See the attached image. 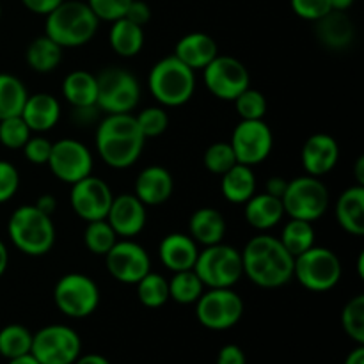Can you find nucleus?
Here are the masks:
<instances>
[{"instance_id":"f3484780","label":"nucleus","mask_w":364,"mask_h":364,"mask_svg":"<svg viewBox=\"0 0 364 364\" xmlns=\"http://www.w3.org/2000/svg\"><path fill=\"white\" fill-rule=\"evenodd\" d=\"M112 199L114 194L109 183L92 174L71 185V208H73L75 215H78L85 223L105 219L110 205H112Z\"/></svg>"},{"instance_id":"20e7f679","label":"nucleus","mask_w":364,"mask_h":364,"mask_svg":"<svg viewBox=\"0 0 364 364\" xmlns=\"http://www.w3.org/2000/svg\"><path fill=\"white\" fill-rule=\"evenodd\" d=\"M7 233L14 247L32 258L48 255L57 237L52 217L34 205H23L11 213Z\"/></svg>"},{"instance_id":"c85d7f7f","label":"nucleus","mask_w":364,"mask_h":364,"mask_svg":"<svg viewBox=\"0 0 364 364\" xmlns=\"http://www.w3.org/2000/svg\"><path fill=\"white\" fill-rule=\"evenodd\" d=\"M220 191L224 198L233 205L247 203L256 194V174L252 167L235 164L230 171L223 174Z\"/></svg>"},{"instance_id":"c03bdc74","label":"nucleus","mask_w":364,"mask_h":364,"mask_svg":"<svg viewBox=\"0 0 364 364\" xmlns=\"http://www.w3.org/2000/svg\"><path fill=\"white\" fill-rule=\"evenodd\" d=\"M291 9L299 18L308 21H316L333 11L331 0H290Z\"/></svg>"},{"instance_id":"a211bd4d","label":"nucleus","mask_w":364,"mask_h":364,"mask_svg":"<svg viewBox=\"0 0 364 364\" xmlns=\"http://www.w3.org/2000/svg\"><path fill=\"white\" fill-rule=\"evenodd\" d=\"M107 223L110 224L117 237L134 238L144 230L148 213L146 205L135 194L114 196L112 205L107 213Z\"/></svg>"},{"instance_id":"864d4df0","label":"nucleus","mask_w":364,"mask_h":364,"mask_svg":"<svg viewBox=\"0 0 364 364\" xmlns=\"http://www.w3.org/2000/svg\"><path fill=\"white\" fill-rule=\"evenodd\" d=\"M73 364H110V361L100 354H87V355H80V358H78Z\"/></svg>"},{"instance_id":"f704fd0d","label":"nucleus","mask_w":364,"mask_h":364,"mask_svg":"<svg viewBox=\"0 0 364 364\" xmlns=\"http://www.w3.org/2000/svg\"><path fill=\"white\" fill-rule=\"evenodd\" d=\"M135 287H137L139 301L146 308H162L169 301V281L164 276H160V274L149 270Z\"/></svg>"},{"instance_id":"4468645a","label":"nucleus","mask_w":364,"mask_h":364,"mask_svg":"<svg viewBox=\"0 0 364 364\" xmlns=\"http://www.w3.org/2000/svg\"><path fill=\"white\" fill-rule=\"evenodd\" d=\"M238 164L258 166L265 162L274 148V134L263 119H240L230 141Z\"/></svg>"},{"instance_id":"cd10ccee","label":"nucleus","mask_w":364,"mask_h":364,"mask_svg":"<svg viewBox=\"0 0 364 364\" xmlns=\"http://www.w3.org/2000/svg\"><path fill=\"white\" fill-rule=\"evenodd\" d=\"M63 96L73 109L96 107V98H98L96 75L85 70H75L68 73L63 80Z\"/></svg>"},{"instance_id":"ddd939ff","label":"nucleus","mask_w":364,"mask_h":364,"mask_svg":"<svg viewBox=\"0 0 364 364\" xmlns=\"http://www.w3.org/2000/svg\"><path fill=\"white\" fill-rule=\"evenodd\" d=\"M203 80L215 98L235 102V98L251 85V75L237 57L217 55L203 70Z\"/></svg>"},{"instance_id":"3c124183","label":"nucleus","mask_w":364,"mask_h":364,"mask_svg":"<svg viewBox=\"0 0 364 364\" xmlns=\"http://www.w3.org/2000/svg\"><path fill=\"white\" fill-rule=\"evenodd\" d=\"M288 187V180H284V178L281 176H272L269 178V181H267V188L265 192L267 194L274 196V198H283L284 191H287Z\"/></svg>"},{"instance_id":"c9c22d12","label":"nucleus","mask_w":364,"mask_h":364,"mask_svg":"<svg viewBox=\"0 0 364 364\" xmlns=\"http://www.w3.org/2000/svg\"><path fill=\"white\" fill-rule=\"evenodd\" d=\"M32 334L20 323H9L0 331V355L6 359L20 358L31 354Z\"/></svg>"},{"instance_id":"aec40b11","label":"nucleus","mask_w":364,"mask_h":364,"mask_svg":"<svg viewBox=\"0 0 364 364\" xmlns=\"http://www.w3.org/2000/svg\"><path fill=\"white\" fill-rule=\"evenodd\" d=\"M134 194L146 206H160L171 199L174 192L173 174L162 166H149L135 178Z\"/></svg>"},{"instance_id":"4c0bfd02","label":"nucleus","mask_w":364,"mask_h":364,"mask_svg":"<svg viewBox=\"0 0 364 364\" xmlns=\"http://www.w3.org/2000/svg\"><path fill=\"white\" fill-rule=\"evenodd\" d=\"M341 326L345 334L358 345H364V295H355L341 311Z\"/></svg>"},{"instance_id":"2eb2a0df","label":"nucleus","mask_w":364,"mask_h":364,"mask_svg":"<svg viewBox=\"0 0 364 364\" xmlns=\"http://www.w3.org/2000/svg\"><path fill=\"white\" fill-rule=\"evenodd\" d=\"M46 166L57 180L73 185L92 173V153L84 142L77 139H60L52 142V151Z\"/></svg>"},{"instance_id":"39448f33","label":"nucleus","mask_w":364,"mask_h":364,"mask_svg":"<svg viewBox=\"0 0 364 364\" xmlns=\"http://www.w3.org/2000/svg\"><path fill=\"white\" fill-rule=\"evenodd\" d=\"M149 91L162 107H181L194 96V70L174 55L164 57L151 68L148 77Z\"/></svg>"},{"instance_id":"1a4fd4ad","label":"nucleus","mask_w":364,"mask_h":364,"mask_svg":"<svg viewBox=\"0 0 364 364\" xmlns=\"http://www.w3.org/2000/svg\"><path fill=\"white\" fill-rule=\"evenodd\" d=\"M329 191L323 181L309 174L288 181L287 191L281 198L284 213L290 215V219H301L308 223L318 220L329 208Z\"/></svg>"},{"instance_id":"7ed1b4c3","label":"nucleus","mask_w":364,"mask_h":364,"mask_svg":"<svg viewBox=\"0 0 364 364\" xmlns=\"http://www.w3.org/2000/svg\"><path fill=\"white\" fill-rule=\"evenodd\" d=\"M98 25L100 20L87 2L64 0L46 14L45 34L63 48H78L95 38Z\"/></svg>"},{"instance_id":"680f3d73","label":"nucleus","mask_w":364,"mask_h":364,"mask_svg":"<svg viewBox=\"0 0 364 364\" xmlns=\"http://www.w3.org/2000/svg\"><path fill=\"white\" fill-rule=\"evenodd\" d=\"M0 16H2V6H0Z\"/></svg>"},{"instance_id":"f03ea898","label":"nucleus","mask_w":364,"mask_h":364,"mask_svg":"<svg viewBox=\"0 0 364 364\" xmlns=\"http://www.w3.org/2000/svg\"><path fill=\"white\" fill-rule=\"evenodd\" d=\"M146 139L134 114H107L96 127V151L112 169H128L142 155Z\"/></svg>"},{"instance_id":"6e6552de","label":"nucleus","mask_w":364,"mask_h":364,"mask_svg":"<svg viewBox=\"0 0 364 364\" xmlns=\"http://www.w3.org/2000/svg\"><path fill=\"white\" fill-rule=\"evenodd\" d=\"M96 107L105 114H132L141 100L139 80L124 68H105L96 75Z\"/></svg>"},{"instance_id":"5fc2aeb1","label":"nucleus","mask_w":364,"mask_h":364,"mask_svg":"<svg viewBox=\"0 0 364 364\" xmlns=\"http://www.w3.org/2000/svg\"><path fill=\"white\" fill-rule=\"evenodd\" d=\"M345 364H364V347L358 345L345 359Z\"/></svg>"},{"instance_id":"473e14b6","label":"nucleus","mask_w":364,"mask_h":364,"mask_svg":"<svg viewBox=\"0 0 364 364\" xmlns=\"http://www.w3.org/2000/svg\"><path fill=\"white\" fill-rule=\"evenodd\" d=\"M315 237L316 235L313 223L301 219H290L284 224L283 231H281L279 242L294 258H297L299 255H302V252L315 245Z\"/></svg>"},{"instance_id":"bb28decb","label":"nucleus","mask_w":364,"mask_h":364,"mask_svg":"<svg viewBox=\"0 0 364 364\" xmlns=\"http://www.w3.org/2000/svg\"><path fill=\"white\" fill-rule=\"evenodd\" d=\"M244 205L245 220H247L249 226H252L255 230L259 231H267L276 228L284 215V208L281 199L274 198V196L267 194V192H263V194H255L247 203H244Z\"/></svg>"},{"instance_id":"5701e85b","label":"nucleus","mask_w":364,"mask_h":364,"mask_svg":"<svg viewBox=\"0 0 364 364\" xmlns=\"http://www.w3.org/2000/svg\"><path fill=\"white\" fill-rule=\"evenodd\" d=\"M31 132L36 134H45L52 130L60 119V103L55 96L48 92H36L28 95L25 102L23 110L20 114Z\"/></svg>"},{"instance_id":"f8f14e48","label":"nucleus","mask_w":364,"mask_h":364,"mask_svg":"<svg viewBox=\"0 0 364 364\" xmlns=\"http://www.w3.org/2000/svg\"><path fill=\"white\" fill-rule=\"evenodd\" d=\"M80 352V336L68 326H46L32 334L31 354L41 364H73Z\"/></svg>"},{"instance_id":"0eeeda50","label":"nucleus","mask_w":364,"mask_h":364,"mask_svg":"<svg viewBox=\"0 0 364 364\" xmlns=\"http://www.w3.org/2000/svg\"><path fill=\"white\" fill-rule=\"evenodd\" d=\"M343 267L336 252L327 247H309L297 258H294V277L306 290L329 291L340 283Z\"/></svg>"},{"instance_id":"dca6fc26","label":"nucleus","mask_w":364,"mask_h":364,"mask_svg":"<svg viewBox=\"0 0 364 364\" xmlns=\"http://www.w3.org/2000/svg\"><path fill=\"white\" fill-rule=\"evenodd\" d=\"M105 265L116 281L123 284H137L151 270V259L141 244L123 238L105 255Z\"/></svg>"},{"instance_id":"2f4dec72","label":"nucleus","mask_w":364,"mask_h":364,"mask_svg":"<svg viewBox=\"0 0 364 364\" xmlns=\"http://www.w3.org/2000/svg\"><path fill=\"white\" fill-rule=\"evenodd\" d=\"M28 91L23 82L11 73H0V119L20 116Z\"/></svg>"},{"instance_id":"79ce46f5","label":"nucleus","mask_w":364,"mask_h":364,"mask_svg":"<svg viewBox=\"0 0 364 364\" xmlns=\"http://www.w3.org/2000/svg\"><path fill=\"white\" fill-rule=\"evenodd\" d=\"M235 107L240 119H263L267 114V98L262 91L249 85L235 98Z\"/></svg>"},{"instance_id":"b1692460","label":"nucleus","mask_w":364,"mask_h":364,"mask_svg":"<svg viewBox=\"0 0 364 364\" xmlns=\"http://www.w3.org/2000/svg\"><path fill=\"white\" fill-rule=\"evenodd\" d=\"M315 34L331 50H343L355 38V28L347 11H331L315 21Z\"/></svg>"},{"instance_id":"4d7b16f0","label":"nucleus","mask_w":364,"mask_h":364,"mask_svg":"<svg viewBox=\"0 0 364 364\" xmlns=\"http://www.w3.org/2000/svg\"><path fill=\"white\" fill-rule=\"evenodd\" d=\"M355 0H331V7L334 11H348L354 6Z\"/></svg>"},{"instance_id":"a19ab883","label":"nucleus","mask_w":364,"mask_h":364,"mask_svg":"<svg viewBox=\"0 0 364 364\" xmlns=\"http://www.w3.org/2000/svg\"><path fill=\"white\" fill-rule=\"evenodd\" d=\"M139 124V130L144 135V139L160 137L169 127V116H167L166 107H146L144 110L135 116Z\"/></svg>"},{"instance_id":"a18cd8bd","label":"nucleus","mask_w":364,"mask_h":364,"mask_svg":"<svg viewBox=\"0 0 364 364\" xmlns=\"http://www.w3.org/2000/svg\"><path fill=\"white\" fill-rule=\"evenodd\" d=\"M20 188V173L7 160H0V205L14 198Z\"/></svg>"},{"instance_id":"8fccbe9b","label":"nucleus","mask_w":364,"mask_h":364,"mask_svg":"<svg viewBox=\"0 0 364 364\" xmlns=\"http://www.w3.org/2000/svg\"><path fill=\"white\" fill-rule=\"evenodd\" d=\"M60 2H64V0H21V4H23L31 13L43 14V16H46L50 11L55 9Z\"/></svg>"},{"instance_id":"9b49d317","label":"nucleus","mask_w":364,"mask_h":364,"mask_svg":"<svg viewBox=\"0 0 364 364\" xmlns=\"http://www.w3.org/2000/svg\"><path fill=\"white\" fill-rule=\"evenodd\" d=\"M244 315V301L233 288H210L196 302L199 323L210 331H226Z\"/></svg>"},{"instance_id":"a878e982","label":"nucleus","mask_w":364,"mask_h":364,"mask_svg":"<svg viewBox=\"0 0 364 364\" xmlns=\"http://www.w3.org/2000/svg\"><path fill=\"white\" fill-rule=\"evenodd\" d=\"M336 219L341 230L354 237L364 235V185H354L341 192L336 203Z\"/></svg>"},{"instance_id":"de8ad7c7","label":"nucleus","mask_w":364,"mask_h":364,"mask_svg":"<svg viewBox=\"0 0 364 364\" xmlns=\"http://www.w3.org/2000/svg\"><path fill=\"white\" fill-rule=\"evenodd\" d=\"M123 18L130 20L132 23L139 25V27H144L151 20V7L144 0H132Z\"/></svg>"},{"instance_id":"e433bc0d","label":"nucleus","mask_w":364,"mask_h":364,"mask_svg":"<svg viewBox=\"0 0 364 364\" xmlns=\"http://www.w3.org/2000/svg\"><path fill=\"white\" fill-rule=\"evenodd\" d=\"M117 242L116 231L110 228L107 219L91 220L84 231V244L89 252L98 256H105Z\"/></svg>"},{"instance_id":"72a5a7b5","label":"nucleus","mask_w":364,"mask_h":364,"mask_svg":"<svg viewBox=\"0 0 364 364\" xmlns=\"http://www.w3.org/2000/svg\"><path fill=\"white\" fill-rule=\"evenodd\" d=\"M205 291V284L194 272L191 270H181L174 272L169 279V299H173L178 304H194Z\"/></svg>"},{"instance_id":"6ab92c4d","label":"nucleus","mask_w":364,"mask_h":364,"mask_svg":"<svg viewBox=\"0 0 364 364\" xmlns=\"http://www.w3.org/2000/svg\"><path fill=\"white\" fill-rule=\"evenodd\" d=\"M340 160V144L329 134H315L308 137L301 151V162L309 176H326Z\"/></svg>"},{"instance_id":"f257e3e1","label":"nucleus","mask_w":364,"mask_h":364,"mask_svg":"<svg viewBox=\"0 0 364 364\" xmlns=\"http://www.w3.org/2000/svg\"><path fill=\"white\" fill-rule=\"evenodd\" d=\"M240 252L244 276L256 287L274 290L294 279V256L283 247L279 238L258 235L251 238Z\"/></svg>"},{"instance_id":"c756f323","label":"nucleus","mask_w":364,"mask_h":364,"mask_svg":"<svg viewBox=\"0 0 364 364\" xmlns=\"http://www.w3.org/2000/svg\"><path fill=\"white\" fill-rule=\"evenodd\" d=\"M109 43L114 52L123 59H132L139 55L144 46V27L132 23L127 18L112 21L109 32Z\"/></svg>"},{"instance_id":"bf43d9fd","label":"nucleus","mask_w":364,"mask_h":364,"mask_svg":"<svg viewBox=\"0 0 364 364\" xmlns=\"http://www.w3.org/2000/svg\"><path fill=\"white\" fill-rule=\"evenodd\" d=\"M9 364H41V363H39L32 354H25V355H20V358L9 359Z\"/></svg>"},{"instance_id":"423d86ee","label":"nucleus","mask_w":364,"mask_h":364,"mask_svg":"<svg viewBox=\"0 0 364 364\" xmlns=\"http://www.w3.org/2000/svg\"><path fill=\"white\" fill-rule=\"evenodd\" d=\"M194 272L208 288H233L244 276L242 252L224 242L199 251Z\"/></svg>"},{"instance_id":"ea45409f","label":"nucleus","mask_w":364,"mask_h":364,"mask_svg":"<svg viewBox=\"0 0 364 364\" xmlns=\"http://www.w3.org/2000/svg\"><path fill=\"white\" fill-rule=\"evenodd\" d=\"M32 132L21 116L0 119V144L7 149H21L31 139Z\"/></svg>"},{"instance_id":"49530a36","label":"nucleus","mask_w":364,"mask_h":364,"mask_svg":"<svg viewBox=\"0 0 364 364\" xmlns=\"http://www.w3.org/2000/svg\"><path fill=\"white\" fill-rule=\"evenodd\" d=\"M21 149H23V155L28 162L34 164V166H45L50 159V151H52V141H48L43 135H36V137L31 135V139L25 142Z\"/></svg>"},{"instance_id":"13d9d810","label":"nucleus","mask_w":364,"mask_h":364,"mask_svg":"<svg viewBox=\"0 0 364 364\" xmlns=\"http://www.w3.org/2000/svg\"><path fill=\"white\" fill-rule=\"evenodd\" d=\"M354 169H355V180H358V185H364V156H359Z\"/></svg>"},{"instance_id":"09e8293b","label":"nucleus","mask_w":364,"mask_h":364,"mask_svg":"<svg viewBox=\"0 0 364 364\" xmlns=\"http://www.w3.org/2000/svg\"><path fill=\"white\" fill-rule=\"evenodd\" d=\"M217 364H245V354L238 345H226L217 354Z\"/></svg>"},{"instance_id":"603ef678","label":"nucleus","mask_w":364,"mask_h":364,"mask_svg":"<svg viewBox=\"0 0 364 364\" xmlns=\"http://www.w3.org/2000/svg\"><path fill=\"white\" fill-rule=\"evenodd\" d=\"M34 206L38 210H41L43 213H46V215H50L52 217L53 213H55V210H57V199H55V196H52V194H41L38 198V201L34 203Z\"/></svg>"},{"instance_id":"052dcab7","label":"nucleus","mask_w":364,"mask_h":364,"mask_svg":"<svg viewBox=\"0 0 364 364\" xmlns=\"http://www.w3.org/2000/svg\"><path fill=\"white\" fill-rule=\"evenodd\" d=\"M364 255L361 252V255H359V259H358V270H359V276H364Z\"/></svg>"},{"instance_id":"58836bf2","label":"nucleus","mask_w":364,"mask_h":364,"mask_svg":"<svg viewBox=\"0 0 364 364\" xmlns=\"http://www.w3.org/2000/svg\"><path fill=\"white\" fill-rule=\"evenodd\" d=\"M203 164H205L206 171L223 176L226 171H230L238 162L230 142H213L206 148L205 155H203Z\"/></svg>"},{"instance_id":"9d476101","label":"nucleus","mask_w":364,"mask_h":364,"mask_svg":"<svg viewBox=\"0 0 364 364\" xmlns=\"http://www.w3.org/2000/svg\"><path fill=\"white\" fill-rule=\"evenodd\" d=\"M53 302L63 315L85 318L98 309L100 288L85 274H64L53 287Z\"/></svg>"},{"instance_id":"7c9ffc66","label":"nucleus","mask_w":364,"mask_h":364,"mask_svg":"<svg viewBox=\"0 0 364 364\" xmlns=\"http://www.w3.org/2000/svg\"><path fill=\"white\" fill-rule=\"evenodd\" d=\"M63 46L43 34L32 39L31 45L27 46L25 59H27L28 68L36 73H52L63 63Z\"/></svg>"},{"instance_id":"412c9836","label":"nucleus","mask_w":364,"mask_h":364,"mask_svg":"<svg viewBox=\"0 0 364 364\" xmlns=\"http://www.w3.org/2000/svg\"><path fill=\"white\" fill-rule=\"evenodd\" d=\"M199 249L194 238L185 233H169L159 245L160 262L173 272L194 269Z\"/></svg>"},{"instance_id":"6e6d98bb","label":"nucleus","mask_w":364,"mask_h":364,"mask_svg":"<svg viewBox=\"0 0 364 364\" xmlns=\"http://www.w3.org/2000/svg\"><path fill=\"white\" fill-rule=\"evenodd\" d=\"M7 265H9V252H7L6 244H4V242L0 240V277H2L4 274H6Z\"/></svg>"},{"instance_id":"4be33fe9","label":"nucleus","mask_w":364,"mask_h":364,"mask_svg":"<svg viewBox=\"0 0 364 364\" xmlns=\"http://www.w3.org/2000/svg\"><path fill=\"white\" fill-rule=\"evenodd\" d=\"M173 55L191 70H205L219 55V48L212 36L205 32H191L176 43Z\"/></svg>"},{"instance_id":"37998d69","label":"nucleus","mask_w":364,"mask_h":364,"mask_svg":"<svg viewBox=\"0 0 364 364\" xmlns=\"http://www.w3.org/2000/svg\"><path fill=\"white\" fill-rule=\"evenodd\" d=\"M132 0H87V6L100 21H116L124 16Z\"/></svg>"},{"instance_id":"393cba45","label":"nucleus","mask_w":364,"mask_h":364,"mask_svg":"<svg viewBox=\"0 0 364 364\" xmlns=\"http://www.w3.org/2000/svg\"><path fill=\"white\" fill-rule=\"evenodd\" d=\"M226 219L219 210L212 206L196 210L188 220V231L191 237L194 238L196 244H201L205 247L208 245L220 244L226 237Z\"/></svg>"}]
</instances>
